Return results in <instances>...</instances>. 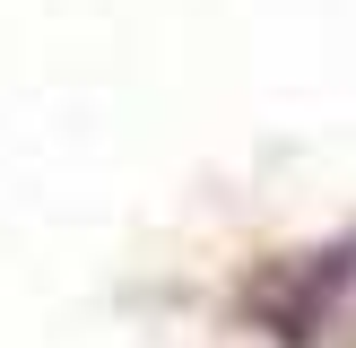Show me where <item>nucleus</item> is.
Instances as JSON below:
<instances>
[]
</instances>
